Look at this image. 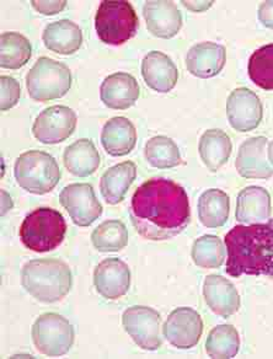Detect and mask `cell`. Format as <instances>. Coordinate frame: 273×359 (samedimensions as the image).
Wrapping results in <instances>:
<instances>
[{
    "mask_svg": "<svg viewBox=\"0 0 273 359\" xmlns=\"http://www.w3.org/2000/svg\"><path fill=\"white\" fill-rule=\"evenodd\" d=\"M65 169L76 177H88L99 169L101 158L93 140H76L67 147L63 154Z\"/></svg>",
    "mask_w": 273,
    "mask_h": 359,
    "instance_id": "obj_25",
    "label": "cell"
},
{
    "mask_svg": "<svg viewBox=\"0 0 273 359\" xmlns=\"http://www.w3.org/2000/svg\"><path fill=\"white\" fill-rule=\"evenodd\" d=\"M272 213L271 196L260 186H248L239 192L235 219L244 224L267 220Z\"/></svg>",
    "mask_w": 273,
    "mask_h": 359,
    "instance_id": "obj_21",
    "label": "cell"
},
{
    "mask_svg": "<svg viewBox=\"0 0 273 359\" xmlns=\"http://www.w3.org/2000/svg\"><path fill=\"white\" fill-rule=\"evenodd\" d=\"M268 140L266 137H253L245 140L239 148L235 168L244 179H269L273 166L267 156Z\"/></svg>",
    "mask_w": 273,
    "mask_h": 359,
    "instance_id": "obj_15",
    "label": "cell"
},
{
    "mask_svg": "<svg viewBox=\"0 0 273 359\" xmlns=\"http://www.w3.org/2000/svg\"><path fill=\"white\" fill-rule=\"evenodd\" d=\"M60 205L78 226H90L102 215V205L89 184H72L60 194Z\"/></svg>",
    "mask_w": 273,
    "mask_h": 359,
    "instance_id": "obj_12",
    "label": "cell"
},
{
    "mask_svg": "<svg viewBox=\"0 0 273 359\" xmlns=\"http://www.w3.org/2000/svg\"><path fill=\"white\" fill-rule=\"evenodd\" d=\"M31 337L40 353L60 357L68 353L74 344V327L65 316L45 313L32 325Z\"/></svg>",
    "mask_w": 273,
    "mask_h": 359,
    "instance_id": "obj_8",
    "label": "cell"
},
{
    "mask_svg": "<svg viewBox=\"0 0 273 359\" xmlns=\"http://www.w3.org/2000/svg\"><path fill=\"white\" fill-rule=\"evenodd\" d=\"M240 337L233 325H218L211 330L206 341V352L211 358L230 359L238 354Z\"/></svg>",
    "mask_w": 273,
    "mask_h": 359,
    "instance_id": "obj_30",
    "label": "cell"
},
{
    "mask_svg": "<svg viewBox=\"0 0 273 359\" xmlns=\"http://www.w3.org/2000/svg\"><path fill=\"white\" fill-rule=\"evenodd\" d=\"M143 15L148 31L159 39H173L182 27V15L173 1H147Z\"/></svg>",
    "mask_w": 273,
    "mask_h": 359,
    "instance_id": "obj_18",
    "label": "cell"
},
{
    "mask_svg": "<svg viewBox=\"0 0 273 359\" xmlns=\"http://www.w3.org/2000/svg\"><path fill=\"white\" fill-rule=\"evenodd\" d=\"M140 88L133 75L124 72L111 74L100 86V97L112 110H127L140 99Z\"/></svg>",
    "mask_w": 273,
    "mask_h": 359,
    "instance_id": "obj_16",
    "label": "cell"
},
{
    "mask_svg": "<svg viewBox=\"0 0 273 359\" xmlns=\"http://www.w3.org/2000/svg\"><path fill=\"white\" fill-rule=\"evenodd\" d=\"M267 156L269 163L273 166V140L271 143H268Z\"/></svg>",
    "mask_w": 273,
    "mask_h": 359,
    "instance_id": "obj_38",
    "label": "cell"
},
{
    "mask_svg": "<svg viewBox=\"0 0 273 359\" xmlns=\"http://www.w3.org/2000/svg\"><path fill=\"white\" fill-rule=\"evenodd\" d=\"M21 285L32 298L53 304L69 294L73 277L62 259H31L21 269Z\"/></svg>",
    "mask_w": 273,
    "mask_h": 359,
    "instance_id": "obj_3",
    "label": "cell"
},
{
    "mask_svg": "<svg viewBox=\"0 0 273 359\" xmlns=\"http://www.w3.org/2000/svg\"><path fill=\"white\" fill-rule=\"evenodd\" d=\"M67 229L65 217L58 210L37 208L22 222L20 239L31 251L48 252L63 243Z\"/></svg>",
    "mask_w": 273,
    "mask_h": 359,
    "instance_id": "obj_4",
    "label": "cell"
},
{
    "mask_svg": "<svg viewBox=\"0 0 273 359\" xmlns=\"http://www.w3.org/2000/svg\"><path fill=\"white\" fill-rule=\"evenodd\" d=\"M145 156L150 166L155 169H173L182 164L179 147L165 135H157L147 142Z\"/></svg>",
    "mask_w": 273,
    "mask_h": 359,
    "instance_id": "obj_29",
    "label": "cell"
},
{
    "mask_svg": "<svg viewBox=\"0 0 273 359\" xmlns=\"http://www.w3.org/2000/svg\"><path fill=\"white\" fill-rule=\"evenodd\" d=\"M191 256L201 269H219L225 259L223 241L215 235H204L194 241Z\"/></svg>",
    "mask_w": 273,
    "mask_h": 359,
    "instance_id": "obj_32",
    "label": "cell"
},
{
    "mask_svg": "<svg viewBox=\"0 0 273 359\" xmlns=\"http://www.w3.org/2000/svg\"><path fill=\"white\" fill-rule=\"evenodd\" d=\"M31 6H34L37 13H40L42 15H55L60 14V11H65L67 6V1L65 0H60V1H41V0H32Z\"/></svg>",
    "mask_w": 273,
    "mask_h": 359,
    "instance_id": "obj_35",
    "label": "cell"
},
{
    "mask_svg": "<svg viewBox=\"0 0 273 359\" xmlns=\"http://www.w3.org/2000/svg\"><path fill=\"white\" fill-rule=\"evenodd\" d=\"M229 125L245 133L256 130L263 117L262 102L253 90L238 88L230 93L227 100Z\"/></svg>",
    "mask_w": 273,
    "mask_h": 359,
    "instance_id": "obj_13",
    "label": "cell"
},
{
    "mask_svg": "<svg viewBox=\"0 0 273 359\" xmlns=\"http://www.w3.org/2000/svg\"><path fill=\"white\" fill-rule=\"evenodd\" d=\"M227 273L273 277V219L265 223L235 225L225 235Z\"/></svg>",
    "mask_w": 273,
    "mask_h": 359,
    "instance_id": "obj_2",
    "label": "cell"
},
{
    "mask_svg": "<svg viewBox=\"0 0 273 359\" xmlns=\"http://www.w3.org/2000/svg\"><path fill=\"white\" fill-rule=\"evenodd\" d=\"M76 122V114L69 107L52 106L37 116L32 126V135L42 144H57L74 133Z\"/></svg>",
    "mask_w": 273,
    "mask_h": 359,
    "instance_id": "obj_10",
    "label": "cell"
},
{
    "mask_svg": "<svg viewBox=\"0 0 273 359\" xmlns=\"http://www.w3.org/2000/svg\"><path fill=\"white\" fill-rule=\"evenodd\" d=\"M122 325L129 337L145 351L161 347V316L157 310L143 305H133L124 310Z\"/></svg>",
    "mask_w": 273,
    "mask_h": 359,
    "instance_id": "obj_9",
    "label": "cell"
},
{
    "mask_svg": "<svg viewBox=\"0 0 273 359\" xmlns=\"http://www.w3.org/2000/svg\"><path fill=\"white\" fill-rule=\"evenodd\" d=\"M72 86L70 69L62 62L41 57L26 76V88L32 100H57L67 95Z\"/></svg>",
    "mask_w": 273,
    "mask_h": 359,
    "instance_id": "obj_7",
    "label": "cell"
},
{
    "mask_svg": "<svg viewBox=\"0 0 273 359\" xmlns=\"http://www.w3.org/2000/svg\"><path fill=\"white\" fill-rule=\"evenodd\" d=\"M227 62V50L215 42H201L192 46L186 55V67L191 74L209 79L223 70Z\"/></svg>",
    "mask_w": 273,
    "mask_h": 359,
    "instance_id": "obj_19",
    "label": "cell"
},
{
    "mask_svg": "<svg viewBox=\"0 0 273 359\" xmlns=\"http://www.w3.org/2000/svg\"><path fill=\"white\" fill-rule=\"evenodd\" d=\"M1 41L0 65L4 69H20L30 60L32 47L30 41L19 32H4Z\"/></svg>",
    "mask_w": 273,
    "mask_h": 359,
    "instance_id": "obj_28",
    "label": "cell"
},
{
    "mask_svg": "<svg viewBox=\"0 0 273 359\" xmlns=\"http://www.w3.org/2000/svg\"><path fill=\"white\" fill-rule=\"evenodd\" d=\"M138 16L128 1H102L95 16V29L106 45L121 46L137 35Z\"/></svg>",
    "mask_w": 273,
    "mask_h": 359,
    "instance_id": "obj_6",
    "label": "cell"
},
{
    "mask_svg": "<svg viewBox=\"0 0 273 359\" xmlns=\"http://www.w3.org/2000/svg\"><path fill=\"white\" fill-rule=\"evenodd\" d=\"M42 40L47 50L60 55H70L79 50L83 43V34L73 21L63 19L46 26Z\"/></svg>",
    "mask_w": 273,
    "mask_h": 359,
    "instance_id": "obj_24",
    "label": "cell"
},
{
    "mask_svg": "<svg viewBox=\"0 0 273 359\" xmlns=\"http://www.w3.org/2000/svg\"><path fill=\"white\" fill-rule=\"evenodd\" d=\"M233 144L229 135L222 130H208L204 132L199 143L201 159L212 172L218 171L228 163Z\"/></svg>",
    "mask_w": 273,
    "mask_h": 359,
    "instance_id": "obj_26",
    "label": "cell"
},
{
    "mask_svg": "<svg viewBox=\"0 0 273 359\" xmlns=\"http://www.w3.org/2000/svg\"><path fill=\"white\" fill-rule=\"evenodd\" d=\"M248 73L258 88L273 90V43L255 50L248 60Z\"/></svg>",
    "mask_w": 273,
    "mask_h": 359,
    "instance_id": "obj_33",
    "label": "cell"
},
{
    "mask_svg": "<svg viewBox=\"0 0 273 359\" xmlns=\"http://www.w3.org/2000/svg\"><path fill=\"white\" fill-rule=\"evenodd\" d=\"M199 222L209 229H217L225 225L230 213V200L224 191L209 189L199 196Z\"/></svg>",
    "mask_w": 273,
    "mask_h": 359,
    "instance_id": "obj_27",
    "label": "cell"
},
{
    "mask_svg": "<svg viewBox=\"0 0 273 359\" xmlns=\"http://www.w3.org/2000/svg\"><path fill=\"white\" fill-rule=\"evenodd\" d=\"M14 176L22 190L41 196L58 185L62 174L52 155L41 150H29L16 159Z\"/></svg>",
    "mask_w": 273,
    "mask_h": 359,
    "instance_id": "obj_5",
    "label": "cell"
},
{
    "mask_svg": "<svg viewBox=\"0 0 273 359\" xmlns=\"http://www.w3.org/2000/svg\"><path fill=\"white\" fill-rule=\"evenodd\" d=\"M142 76L150 89L166 94L178 83L179 70L169 55L159 50H152L142 62Z\"/></svg>",
    "mask_w": 273,
    "mask_h": 359,
    "instance_id": "obj_20",
    "label": "cell"
},
{
    "mask_svg": "<svg viewBox=\"0 0 273 359\" xmlns=\"http://www.w3.org/2000/svg\"><path fill=\"white\" fill-rule=\"evenodd\" d=\"M185 8L194 13H202V11H208L211 6H213L214 1H181Z\"/></svg>",
    "mask_w": 273,
    "mask_h": 359,
    "instance_id": "obj_37",
    "label": "cell"
},
{
    "mask_svg": "<svg viewBox=\"0 0 273 359\" xmlns=\"http://www.w3.org/2000/svg\"><path fill=\"white\" fill-rule=\"evenodd\" d=\"M129 217L142 238L173 239L187 228L191 219L189 196L173 180H147L134 192Z\"/></svg>",
    "mask_w": 273,
    "mask_h": 359,
    "instance_id": "obj_1",
    "label": "cell"
},
{
    "mask_svg": "<svg viewBox=\"0 0 273 359\" xmlns=\"http://www.w3.org/2000/svg\"><path fill=\"white\" fill-rule=\"evenodd\" d=\"M137 144V130L126 117H114L105 123L101 145L111 156L128 155Z\"/></svg>",
    "mask_w": 273,
    "mask_h": 359,
    "instance_id": "obj_22",
    "label": "cell"
},
{
    "mask_svg": "<svg viewBox=\"0 0 273 359\" xmlns=\"http://www.w3.org/2000/svg\"><path fill=\"white\" fill-rule=\"evenodd\" d=\"M204 297L211 311L224 319L237 314L241 304L235 285L223 276L209 275L204 280Z\"/></svg>",
    "mask_w": 273,
    "mask_h": 359,
    "instance_id": "obj_17",
    "label": "cell"
},
{
    "mask_svg": "<svg viewBox=\"0 0 273 359\" xmlns=\"http://www.w3.org/2000/svg\"><path fill=\"white\" fill-rule=\"evenodd\" d=\"M0 89H1V99H0V109L1 111H9L16 106L20 99V84L13 76L1 75L0 78Z\"/></svg>",
    "mask_w": 273,
    "mask_h": 359,
    "instance_id": "obj_34",
    "label": "cell"
},
{
    "mask_svg": "<svg viewBox=\"0 0 273 359\" xmlns=\"http://www.w3.org/2000/svg\"><path fill=\"white\" fill-rule=\"evenodd\" d=\"M137 177V166L133 161H124L105 171L100 180V192L106 203L116 205L124 200Z\"/></svg>",
    "mask_w": 273,
    "mask_h": 359,
    "instance_id": "obj_23",
    "label": "cell"
},
{
    "mask_svg": "<svg viewBox=\"0 0 273 359\" xmlns=\"http://www.w3.org/2000/svg\"><path fill=\"white\" fill-rule=\"evenodd\" d=\"M202 334V318L189 306H180L173 310L163 327L165 339L178 349H189L197 346Z\"/></svg>",
    "mask_w": 273,
    "mask_h": 359,
    "instance_id": "obj_11",
    "label": "cell"
},
{
    "mask_svg": "<svg viewBox=\"0 0 273 359\" xmlns=\"http://www.w3.org/2000/svg\"><path fill=\"white\" fill-rule=\"evenodd\" d=\"M94 285L102 298L117 300L131 287V271L126 262L116 257L102 259L94 271Z\"/></svg>",
    "mask_w": 273,
    "mask_h": 359,
    "instance_id": "obj_14",
    "label": "cell"
},
{
    "mask_svg": "<svg viewBox=\"0 0 273 359\" xmlns=\"http://www.w3.org/2000/svg\"><path fill=\"white\" fill-rule=\"evenodd\" d=\"M258 20L265 27L273 30V1H263L258 11Z\"/></svg>",
    "mask_w": 273,
    "mask_h": 359,
    "instance_id": "obj_36",
    "label": "cell"
},
{
    "mask_svg": "<svg viewBox=\"0 0 273 359\" xmlns=\"http://www.w3.org/2000/svg\"><path fill=\"white\" fill-rule=\"evenodd\" d=\"M91 243L100 252H117L128 244V230L121 220H106L91 233Z\"/></svg>",
    "mask_w": 273,
    "mask_h": 359,
    "instance_id": "obj_31",
    "label": "cell"
}]
</instances>
